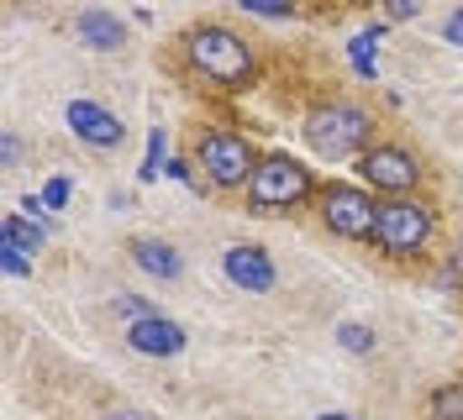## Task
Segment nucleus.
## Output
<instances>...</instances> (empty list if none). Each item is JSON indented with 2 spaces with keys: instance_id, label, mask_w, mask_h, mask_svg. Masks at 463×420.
<instances>
[{
  "instance_id": "nucleus-11",
  "label": "nucleus",
  "mask_w": 463,
  "mask_h": 420,
  "mask_svg": "<svg viewBox=\"0 0 463 420\" xmlns=\"http://www.w3.org/2000/svg\"><path fill=\"white\" fill-rule=\"evenodd\" d=\"M80 42H90V48H100V53H111V48H121V37H127V27H121V16H111V11H100V5H90V11H80Z\"/></svg>"
},
{
  "instance_id": "nucleus-21",
  "label": "nucleus",
  "mask_w": 463,
  "mask_h": 420,
  "mask_svg": "<svg viewBox=\"0 0 463 420\" xmlns=\"http://www.w3.org/2000/svg\"><path fill=\"white\" fill-rule=\"evenodd\" d=\"M43 205H48V210H63V205H69V179H48V190H43Z\"/></svg>"
},
{
  "instance_id": "nucleus-19",
  "label": "nucleus",
  "mask_w": 463,
  "mask_h": 420,
  "mask_svg": "<svg viewBox=\"0 0 463 420\" xmlns=\"http://www.w3.org/2000/svg\"><path fill=\"white\" fill-rule=\"evenodd\" d=\"M116 310L127 315V326H132V321H153V315H158V310L147 305L143 294H121V300H116Z\"/></svg>"
},
{
  "instance_id": "nucleus-13",
  "label": "nucleus",
  "mask_w": 463,
  "mask_h": 420,
  "mask_svg": "<svg viewBox=\"0 0 463 420\" xmlns=\"http://www.w3.org/2000/svg\"><path fill=\"white\" fill-rule=\"evenodd\" d=\"M0 237H11V242H16V247H27L32 257H37V247L48 242V231H43V226H32L27 216H5V221H0Z\"/></svg>"
},
{
  "instance_id": "nucleus-12",
  "label": "nucleus",
  "mask_w": 463,
  "mask_h": 420,
  "mask_svg": "<svg viewBox=\"0 0 463 420\" xmlns=\"http://www.w3.org/2000/svg\"><path fill=\"white\" fill-rule=\"evenodd\" d=\"M132 263L143 268L147 279H179V274H184L179 252H174L169 242H158V237H143V242H132Z\"/></svg>"
},
{
  "instance_id": "nucleus-23",
  "label": "nucleus",
  "mask_w": 463,
  "mask_h": 420,
  "mask_svg": "<svg viewBox=\"0 0 463 420\" xmlns=\"http://www.w3.org/2000/svg\"><path fill=\"white\" fill-rule=\"evenodd\" d=\"M416 11H421V5H416V0H390V22H411V16H416Z\"/></svg>"
},
{
  "instance_id": "nucleus-25",
  "label": "nucleus",
  "mask_w": 463,
  "mask_h": 420,
  "mask_svg": "<svg viewBox=\"0 0 463 420\" xmlns=\"http://www.w3.org/2000/svg\"><path fill=\"white\" fill-rule=\"evenodd\" d=\"M100 420H147V415H143V410H106Z\"/></svg>"
},
{
  "instance_id": "nucleus-22",
  "label": "nucleus",
  "mask_w": 463,
  "mask_h": 420,
  "mask_svg": "<svg viewBox=\"0 0 463 420\" xmlns=\"http://www.w3.org/2000/svg\"><path fill=\"white\" fill-rule=\"evenodd\" d=\"M442 37H448L453 48H463V5L453 11V16H448V22H442Z\"/></svg>"
},
{
  "instance_id": "nucleus-6",
  "label": "nucleus",
  "mask_w": 463,
  "mask_h": 420,
  "mask_svg": "<svg viewBox=\"0 0 463 420\" xmlns=\"http://www.w3.org/2000/svg\"><path fill=\"white\" fill-rule=\"evenodd\" d=\"M321 221L332 226L337 237H347V242H374L379 205L364 190H353V184H332L326 200H321Z\"/></svg>"
},
{
  "instance_id": "nucleus-2",
  "label": "nucleus",
  "mask_w": 463,
  "mask_h": 420,
  "mask_svg": "<svg viewBox=\"0 0 463 420\" xmlns=\"http://www.w3.org/2000/svg\"><path fill=\"white\" fill-rule=\"evenodd\" d=\"M369 137V116L358 111V106H347V100H332V106H321L311 121H306V142L317 147L321 158H347L353 147H364Z\"/></svg>"
},
{
  "instance_id": "nucleus-5",
  "label": "nucleus",
  "mask_w": 463,
  "mask_h": 420,
  "mask_svg": "<svg viewBox=\"0 0 463 420\" xmlns=\"http://www.w3.org/2000/svg\"><path fill=\"white\" fill-rule=\"evenodd\" d=\"M248 195L259 210H279V205H295V200L311 195V173L306 163H295L285 153H274V158H263L259 173H253V184H248Z\"/></svg>"
},
{
  "instance_id": "nucleus-16",
  "label": "nucleus",
  "mask_w": 463,
  "mask_h": 420,
  "mask_svg": "<svg viewBox=\"0 0 463 420\" xmlns=\"http://www.w3.org/2000/svg\"><path fill=\"white\" fill-rule=\"evenodd\" d=\"M0 263H5V274H11V279H27V274H32V252L16 247L11 237H0Z\"/></svg>"
},
{
  "instance_id": "nucleus-18",
  "label": "nucleus",
  "mask_w": 463,
  "mask_h": 420,
  "mask_svg": "<svg viewBox=\"0 0 463 420\" xmlns=\"http://www.w3.org/2000/svg\"><path fill=\"white\" fill-rule=\"evenodd\" d=\"M158 168H164V132H147V153H143L137 179H143V184H153V179H158Z\"/></svg>"
},
{
  "instance_id": "nucleus-26",
  "label": "nucleus",
  "mask_w": 463,
  "mask_h": 420,
  "mask_svg": "<svg viewBox=\"0 0 463 420\" xmlns=\"http://www.w3.org/2000/svg\"><path fill=\"white\" fill-rule=\"evenodd\" d=\"M317 420H353V415H317Z\"/></svg>"
},
{
  "instance_id": "nucleus-4",
  "label": "nucleus",
  "mask_w": 463,
  "mask_h": 420,
  "mask_svg": "<svg viewBox=\"0 0 463 420\" xmlns=\"http://www.w3.org/2000/svg\"><path fill=\"white\" fill-rule=\"evenodd\" d=\"M427 237H432V210H427V205H416V200H390V205H379L374 242L390 252V257H411L416 247H427Z\"/></svg>"
},
{
  "instance_id": "nucleus-24",
  "label": "nucleus",
  "mask_w": 463,
  "mask_h": 420,
  "mask_svg": "<svg viewBox=\"0 0 463 420\" xmlns=\"http://www.w3.org/2000/svg\"><path fill=\"white\" fill-rule=\"evenodd\" d=\"M16 158H22V142H16V137H11V132H5V137H0V163L11 168V163H16Z\"/></svg>"
},
{
  "instance_id": "nucleus-14",
  "label": "nucleus",
  "mask_w": 463,
  "mask_h": 420,
  "mask_svg": "<svg viewBox=\"0 0 463 420\" xmlns=\"http://www.w3.org/2000/svg\"><path fill=\"white\" fill-rule=\"evenodd\" d=\"M379 32H384V27L358 32V37H353V48H347V58H353V69H358L364 79H374V42H379Z\"/></svg>"
},
{
  "instance_id": "nucleus-10",
  "label": "nucleus",
  "mask_w": 463,
  "mask_h": 420,
  "mask_svg": "<svg viewBox=\"0 0 463 420\" xmlns=\"http://www.w3.org/2000/svg\"><path fill=\"white\" fill-rule=\"evenodd\" d=\"M69 126H74L80 142H90V147H116V142H121V121H116L106 106H95V100H69Z\"/></svg>"
},
{
  "instance_id": "nucleus-17",
  "label": "nucleus",
  "mask_w": 463,
  "mask_h": 420,
  "mask_svg": "<svg viewBox=\"0 0 463 420\" xmlns=\"http://www.w3.org/2000/svg\"><path fill=\"white\" fill-rule=\"evenodd\" d=\"M337 341H343L347 352H374V331H369L364 321H343V326H337Z\"/></svg>"
},
{
  "instance_id": "nucleus-7",
  "label": "nucleus",
  "mask_w": 463,
  "mask_h": 420,
  "mask_svg": "<svg viewBox=\"0 0 463 420\" xmlns=\"http://www.w3.org/2000/svg\"><path fill=\"white\" fill-rule=\"evenodd\" d=\"M358 173L374 190H384V195H395V200H405V190H416V179H421V168H416V158L405 147H369Z\"/></svg>"
},
{
  "instance_id": "nucleus-3",
  "label": "nucleus",
  "mask_w": 463,
  "mask_h": 420,
  "mask_svg": "<svg viewBox=\"0 0 463 420\" xmlns=\"http://www.w3.org/2000/svg\"><path fill=\"white\" fill-rule=\"evenodd\" d=\"M195 158H201V168L211 173V184H216V190L253 184V173H259L253 147L237 137V132H205V137L195 142Z\"/></svg>"
},
{
  "instance_id": "nucleus-9",
  "label": "nucleus",
  "mask_w": 463,
  "mask_h": 420,
  "mask_svg": "<svg viewBox=\"0 0 463 420\" xmlns=\"http://www.w3.org/2000/svg\"><path fill=\"white\" fill-rule=\"evenodd\" d=\"M222 268H227V279L237 284V289H248V294H269L274 289V263H269V252L263 247H227V257H222Z\"/></svg>"
},
{
  "instance_id": "nucleus-15",
  "label": "nucleus",
  "mask_w": 463,
  "mask_h": 420,
  "mask_svg": "<svg viewBox=\"0 0 463 420\" xmlns=\"http://www.w3.org/2000/svg\"><path fill=\"white\" fill-rule=\"evenodd\" d=\"M432 420H463V384H442L432 394Z\"/></svg>"
},
{
  "instance_id": "nucleus-1",
  "label": "nucleus",
  "mask_w": 463,
  "mask_h": 420,
  "mask_svg": "<svg viewBox=\"0 0 463 420\" xmlns=\"http://www.w3.org/2000/svg\"><path fill=\"white\" fill-rule=\"evenodd\" d=\"M190 63L201 69L205 79H216L222 89H237V84H248L253 74V53H248V42L227 27H201L190 37Z\"/></svg>"
},
{
  "instance_id": "nucleus-20",
  "label": "nucleus",
  "mask_w": 463,
  "mask_h": 420,
  "mask_svg": "<svg viewBox=\"0 0 463 420\" xmlns=\"http://www.w3.org/2000/svg\"><path fill=\"white\" fill-rule=\"evenodd\" d=\"M242 11H253V16H289L295 5L289 0H242Z\"/></svg>"
},
{
  "instance_id": "nucleus-8",
  "label": "nucleus",
  "mask_w": 463,
  "mask_h": 420,
  "mask_svg": "<svg viewBox=\"0 0 463 420\" xmlns=\"http://www.w3.org/2000/svg\"><path fill=\"white\" fill-rule=\"evenodd\" d=\"M127 347L143 352V358H179V352H184V326H179V321H164V315L132 321V326H127Z\"/></svg>"
}]
</instances>
